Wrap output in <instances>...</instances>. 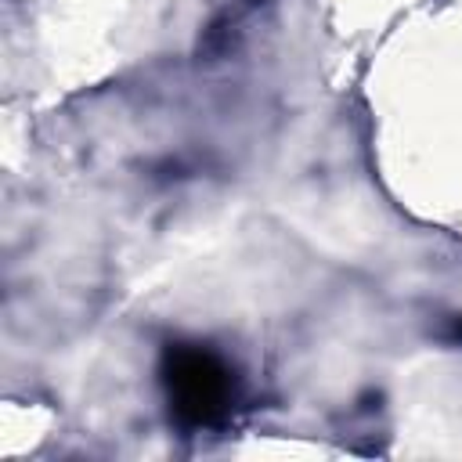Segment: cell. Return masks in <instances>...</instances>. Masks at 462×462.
I'll use <instances>...</instances> for the list:
<instances>
[{
    "instance_id": "1",
    "label": "cell",
    "mask_w": 462,
    "mask_h": 462,
    "mask_svg": "<svg viewBox=\"0 0 462 462\" xmlns=\"http://www.w3.org/2000/svg\"><path fill=\"white\" fill-rule=\"evenodd\" d=\"M162 386L184 426H213L231 408V368L206 346H170L162 354Z\"/></svg>"
},
{
    "instance_id": "2",
    "label": "cell",
    "mask_w": 462,
    "mask_h": 462,
    "mask_svg": "<svg viewBox=\"0 0 462 462\" xmlns=\"http://www.w3.org/2000/svg\"><path fill=\"white\" fill-rule=\"evenodd\" d=\"M455 336H458V339H462V321H458V325H455Z\"/></svg>"
}]
</instances>
